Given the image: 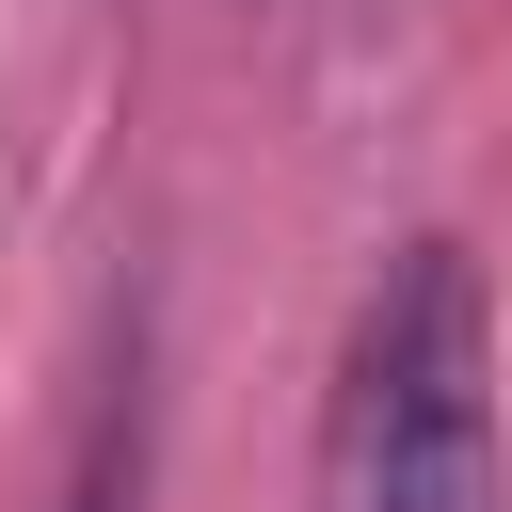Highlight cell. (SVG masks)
<instances>
[{
	"label": "cell",
	"mask_w": 512,
	"mask_h": 512,
	"mask_svg": "<svg viewBox=\"0 0 512 512\" xmlns=\"http://www.w3.org/2000/svg\"><path fill=\"white\" fill-rule=\"evenodd\" d=\"M304 512H512L496 480V320L464 240H400L336 336L320 384V480Z\"/></svg>",
	"instance_id": "obj_1"
}]
</instances>
